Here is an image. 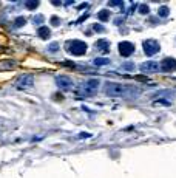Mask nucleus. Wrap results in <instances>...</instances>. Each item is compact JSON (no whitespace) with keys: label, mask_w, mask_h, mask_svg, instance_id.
Listing matches in <instances>:
<instances>
[{"label":"nucleus","mask_w":176,"mask_h":178,"mask_svg":"<svg viewBox=\"0 0 176 178\" xmlns=\"http://www.w3.org/2000/svg\"><path fill=\"white\" fill-rule=\"evenodd\" d=\"M56 85L60 90H71L73 88V81L68 76H57L56 77Z\"/></svg>","instance_id":"nucleus-9"},{"label":"nucleus","mask_w":176,"mask_h":178,"mask_svg":"<svg viewBox=\"0 0 176 178\" xmlns=\"http://www.w3.org/2000/svg\"><path fill=\"white\" fill-rule=\"evenodd\" d=\"M25 22H26V20H25L23 17H19V19H16V22H14V27H16V28H22V27L25 25Z\"/></svg>","instance_id":"nucleus-17"},{"label":"nucleus","mask_w":176,"mask_h":178,"mask_svg":"<svg viewBox=\"0 0 176 178\" xmlns=\"http://www.w3.org/2000/svg\"><path fill=\"white\" fill-rule=\"evenodd\" d=\"M51 22H53V25H54V27H57V25H59V22H60V19H59V17H53V19H51Z\"/></svg>","instance_id":"nucleus-23"},{"label":"nucleus","mask_w":176,"mask_h":178,"mask_svg":"<svg viewBox=\"0 0 176 178\" xmlns=\"http://www.w3.org/2000/svg\"><path fill=\"white\" fill-rule=\"evenodd\" d=\"M142 48H144V53H145L147 56H153V54L159 53L161 45H159L158 40H154V39H148V40H144Z\"/></svg>","instance_id":"nucleus-5"},{"label":"nucleus","mask_w":176,"mask_h":178,"mask_svg":"<svg viewBox=\"0 0 176 178\" xmlns=\"http://www.w3.org/2000/svg\"><path fill=\"white\" fill-rule=\"evenodd\" d=\"M98 19H99L101 22H107V20L110 19V11H108V10H104V11H101V13L98 14Z\"/></svg>","instance_id":"nucleus-14"},{"label":"nucleus","mask_w":176,"mask_h":178,"mask_svg":"<svg viewBox=\"0 0 176 178\" xmlns=\"http://www.w3.org/2000/svg\"><path fill=\"white\" fill-rule=\"evenodd\" d=\"M57 50H59V43H56V42L48 47V51H50V53H54V51H57Z\"/></svg>","instance_id":"nucleus-21"},{"label":"nucleus","mask_w":176,"mask_h":178,"mask_svg":"<svg viewBox=\"0 0 176 178\" xmlns=\"http://www.w3.org/2000/svg\"><path fill=\"white\" fill-rule=\"evenodd\" d=\"M37 36H39L40 39L46 40V39H50L51 31H50V28H48V27H39V30H37Z\"/></svg>","instance_id":"nucleus-11"},{"label":"nucleus","mask_w":176,"mask_h":178,"mask_svg":"<svg viewBox=\"0 0 176 178\" xmlns=\"http://www.w3.org/2000/svg\"><path fill=\"white\" fill-rule=\"evenodd\" d=\"M79 136H80V138H90L91 135H90V133H80Z\"/></svg>","instance_id":"nucleus-26"},{"label":"nucleus","mask_w":176,"mask_h":178,"mask_svg":"<svg viewBox=\"0 0 176 178\" xmlns=\"http://www.w3.org/2000/svg\"><path fill=\"white\" fill-rule=\"evenodd\" d=\"M99 85H101L99 79L90 77V79H86V81L80 85L79 93H80L82 96H85V98H93V96H96V93L99 92Z\"/></svg>","instance_id":"nucleus-2"},{"label":"nucleus","mask_w":176,"mask_h":178,"mask_svg":"<svg viewBox=\"0 0 176 178\" xmlns=\"http://www.w3.org/2000/svg\"><path fill=\"white\" fill-rule=\"evenodd\" d=\"M25 5H26L28 10H36V8L39 6V2H26Z\"/></svg>","instance_id":"nucleus-18"},{"label":"nucleus","mask_w":176,"mask_h":178,"mask_svg":"<svg viewBox=\"0 0 176 178\" xmlns=\"http://www.w3.org/2000/svg\"><path fill=\"white\" fill-rule=\"evenodd\" d=\"M13 67H16V62H3L2 65H0V68H13Z\"/></svg>","instance_id":"nucleus-22"},{"label":"nucleus","mask_w":176,"mask_h":178,"mask_svg":"<svg viewBox=\"0 0 176 178\" xmlns=\"http://www.w3.org/2000/svg\"><path fill=\"white\" fill-rule=\"evenodd\" d=\"M104 92L110 98H136L139 95V88L136 85H128V84H121V82H105Z\"/></svg>","instance_id":"nucleus-1"},{"label":"nucleus","mask_w":176,"mask_h":178,"mask_svg":"<svg viewBox=\"0 0 176 178\" xmlns=\"http://www.w3.org/2000/svg\"><path fill=\"white\" fill-rule=\"evenodd\" d=\"M43 20H45V17H43V16H36V17L33 19V22H34V23H37V25L43 23Z\"/></svg>","instance_id":"nucleus-20"},{"label":"nucleus","mask_w":176,"mask_h":178,"mask_svg":"<svg viewBox=\"0 0 176 178\" xmlns=\"http://www.w3.org/2000/svg\"><path fill=\"white\" fill-rule=\"evenodd\" d=\"M118 51H119V54H121L122 57H130V56L134 53V45H133L131 42H127V40L119 42Z\"/></svg>","instance_id":"nucleus-7"},{"label":"nucleus","mask_w":176,"mask_h":178,"mask_svg":"<svg viewBox=\"0 0 176 178\" xmlns=\"http://www.w3.org/2000/svg\"><path fill=\"white\" fill-rule=\"evenodd\" d=\"M65 50L66 53L73 54V56H83L88 50L86 43L82 42V40H77V39H71V40H66L65 42Z\"/></svg>","instance_id":"nucleus-3"},{"label":"nucleus","mask_w":176,"mask_h":178,"mask_svg":"<svg viewBox=\"0 0 176 178\" xmlns=\"http://www.w3.org/2000/svg\"><path fill=\"white\" fill-rule=\"evenodd\" d=\"M93 30H96V31H104V27H102V25H94Z\"/></svg>","instance_id":"nucleus-24"},{"label":"nucleus","mask_w":176,"mask_h":178,"mask_svg":"<svg viewBox=\"0 0 176 178\" xmlns=\"http://www.w3.org/2000/svg\"><path fill=\"white\" fill-rule=\"evenodd\" d=\"M33 85H34V76L31 73H23L16 81V88H19V90H26V88H31Z\"/></svg>","instance_id":"nucleus-4"},{"label":"nucleus","mask_w":176,"mask_h":178,"mask_svg":"<svg viewBox=\"0 0 176 178\" xmlns=\"http://www.w3.org/2000/svg\"><path fill=\"white\" fill-rule=\"evenodd\" d=\"M139 70L145 74H153V73H158L161 68H159V64L156 60H145L139 65Z\"/></svg>","instance_id":"nucleus-6"},{"label":"nucleus","mask_w":176,"mask_h":178,"mask_svg":"<svg viewBox=\"0 0 176 178\" xmlns=\"http://www.w3.org/2000/svg\"><path fill=\"white\" fill-rule=\"evenodd\" d=\"M94 47H96L99 51H104V53H108V51H110V42L105 40V39H99V40L94 43Z\"/></svg>","instance_id":"nucleus-10"},{"label":"nucleus","mask_w":176,"mask_h":178,"mask_svg":"<svg viewBox=\"0 0 176 178\" xmlns=\"http://www.w3.org/2000/svg\"><path fill=\"white\" fill-rule=\"evenodd\" d=\"M111 6H122V2H110Z\"/></svg>","instance_id":"nucleus-25"},{"label":"nucleus","mask_w":176,"mask_h":178,"mask_svg":"<svg viewBox=\"0 0 176 178\" xmlns=\"http://www.w3.org/2000/svg\"><path fill=\"white\" fill-rule=\"evenodd\" d=\"M159 68H161L164 73H173V71L176 70V59H174V57H165V59L161 62Z\"/></svg>","instance_id":"nucleus-8"},{"label":"nucleus","mask_w":176,"mask_h":178,"mask_svg":"<svg viewBox=\"0 0 176 178\" xmlns=\"http://www.w3.org/2000/svg\"><path fill=\"white\" fill-rule=\"evenodd\" d=\"M161 96H165V98H174V92L173 90H162V92H159V93H156V95H153V98H161Z\"/></svg>","instance_id":"nucleus-12"},{"label":"nucleus","mask_w":176,"mask_h":178,"mask_svg":"<svg viewBox=\"0 0 176 178\" xmlns=\"http://www.w3.org/2000/svg\"><path fill=\"white\" fill-rule=\"evenodd\" d=\"M139 13H141L142 16H147V14L150 13V10H148V5H145V3H144V5H141V6H139Z\"/></svg>","instance_id":"nucleus-16"},{"label":"nucleus","mask_w":176,"mask_h":178,"mask_svg":"<svg viewBox=\"0 0 176 178\" xmlns=\"http://www.w3.org/2000/svg\"><path fill=\"white\" fill-rule=\"evenodd\" d=\"M93 64H94L96 67L108 65V64H110V59H108V57H98V59H94V60H93Z\"/></svg>","instance_id":"nucleus-13"},{"label":"nucleus","mask_w":176,"mask_h":178,"mask_svg":"<svg viewBox=\"0 0 176 178\" xmlns=\"http://www.w3.org/2000/svg\"><path fill=\"white\" fill-rule=\"evenodd\" d=\"M168 14H170L168 6H161V8L158 10V16H159V17H167Z\"/></svg>","instance_id":"nucleus-15"},{"label":"nucleus","mask_w":176,"mask_h":178,"mask_svg":"<svg viewBox=\"0 0 176 178\" xmlns=\"http://www.w3.org/2000/svg\"><path fill=\"white\" fill-rule=\"evenodd\" d=\"M122 68H124V70H130V71H133V70H134V64H133V62H125V64L122 65Z\"/></svg>","instance_id":"nucleus-19"}]
</instances>
